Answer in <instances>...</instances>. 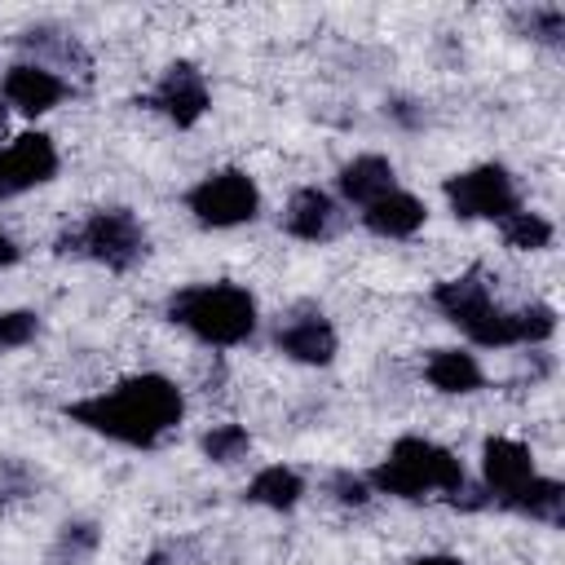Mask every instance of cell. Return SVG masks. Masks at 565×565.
<instances>
[{"label":"cell","mask_w":565,"mask_h":565,"mask_svg":"<svg viewBox=\"0 0 565 565\" xmlns=\"http://www.w3.org/2000/svg\"><path fill=\"white\" fill-rule=\"evenodd\" d=\"M146 106L159 110V115H168L177 128H194V124L207 115V106H212L203 71H199L194 62H172V66L159 75V84H154V93L146 97Z\"/></svg>","instance_id":"8"},{"label":"cell","mask_w":565,"mask_h":565,"mask_svg":"<svg viewBox=\"0 0 565 565\" xmlns=\"http://www.w3.org/2000/svg\"><path fill=\"white\" fill-rule=\"evenodd\" d=\"M335 225H340V207H335V199H331L327 190H318V185L296 190L291 203H287V212H282V230H287L291 238H305V243L331 238Z\"/></svg>","instance_id":"13"},{"label":"cell","mask_w":565,"mask_h":565,"mask_svg":"<svg viewBox=\"0 0 565 565\" xmlns=\"http://www.w3.org/2000/svg\"><path fill=\"white\" fill-rule=\"evenodd\" d=\"M446 203L463 221H503L516 212V185L503 163H477L446 181Z\"/></svg>","instance_id":"7"},{"label":"cell","mask_w":565,"mask_h":565,"mask_svg":"<svg viewBox=\"0 0 565 565\" xmlns=\"http://www.w3.org/2000/svg\"><path fill=\"white\" fill-rule=\"evenodd\" d=\"M300 494H305L300 472H291V468H282V463L260 468V472L252 477V486H247V499H252V503H260V508H274V512L296 508V503H300Z\"/></svg>","instance_id":"17"},{"label":"cell","mask_w":565,"mask_h":565,"mask_svg":"<svg viewBox=\"0 0 565 565\" xmlns=\"http://www.w3.org/2000/svg\"><path fill=\"white\" fill-rule=\"evenodd\" d=\"M185 207L194 212L199 225L207 230H234L243 221H252L260 212V190L247 172L238 168H221L212 177H203L190 194H185Z\"/></svg>","instance_id":"6"},{"label":"cell","mask_w":565,"mask_h":565,"mask_svg":"<svg viewBox=\"0 0 565 565\" xmlns=\"http://www.w3.org/2000/svg\"><path fill=\"white\" fill-rule=\"evenodd\" d=\"M481 477H486V494L508 508L539 472H534V455L530 446H521L516 437H490L481 446Z\"/></svg>","instance_id":"10"},{"label":"cell","mask_w":565,"mask_h":565,"mask_svg":"<svg viewBox=\"0 0 565 565\" xmlns=\"http://www.w3.org/2000/svg\"><path fill=\"white\" fill-rule=\"evenodd\" d=\"M331 490H335L340 503H353V508L371 499V481H366V477H353V472H335V477H331Z\"/></svg>","instance_id":"23"},{"label":"cell","mask_w":565,"mask_h":565,"mask_svg":"<svg viewBox=\"0 0 565 565\" xmlns=\"http://www.w3.org/2000/svg\"><path fill=\"white\" fill-rule=\"evenodd\" d=\"M424 216H428L424 203L406 190H388V194H380L375 203L362 207V225L380 238H411L424 225Z\"/></svg>","instance_id":"14"},{"label":"cell","mask_w":565,"mask_h":565,"mask_svg":"<svg viewBox=\"0 0 565 565\" xmlns=\"http://www.w3.org/2000/svg\"><path fill=\"white\" fill-rule=\"evenodd\" d=\"M415 565H463V561H459V556H441V552H437V556H419Z\"/></svg>","instance_id":"25"},{"label":"cell","mask_w":565,"mask_h":565,"mask_svg":"<svg viewBox=\"0 0 565 565\" xmlns=\"http://www.w3.org/2000/svg\"><path fill=\"white\" fill-rule=\"evenodd\" d=\"M433 305L481 349H508V344H543L556 331L552 305H525V309H503L481 278V269H468L433 291Z\"/></svg>","instance_id":"2"},{"label":"cell","mask_w":565,"mask_h":565,"mask_svg":"<svg viewBox=\"0 0 565 565\" xmlns=\"http://www.w3.org/2000/svg\"><path fill=\"white\" fill-rule=\"evenodd\" d=\"M512 512H521V516H534V521H561V508H565V490H561V481H552V477H534L512 503H508Z\"/></svg>","instance_id":"18"},{"label":"cell","mask_w":565,"mask_h":565,"mask_svg":"<svg viewBox=\"0 0 565 565\" xmlns=\"http://www.w3.org/2000/svg\"><path fill=\"white\" fill-rule=\"evenodd\" d=\"M35 331H40V318H35L31 309H9V313H0V349H22V344L35 340Z\"/></svg>","instance_id":"21"},{"label":"cell","mask_w":565,"mask_h":565,"mask_svg":"<svg viewBox=\"0 0 565 565\" xmlns=\"http://www.w3.org/2000/svg\"><path fill=\"white\" fill-rule=\"evenodd\" d=\"M366 481H371V490L393 494V499H424V494L459 499L468 486L463 463L428 437H397L393 450L371 468Z\"/></svg>","instance_id":"4"},{"label":"cell","mask_w":565,"mask_h":565,"mask_svg":"<svg viewBox=\"0 0 565 565\" xmlns=\"http://www.w3.org/2000/svg\"><path fill=\"white\" fill-rule=\"evenodd\" d=\"M530 35L556 44V40L565 35V13H561L556 4H547V9H530Z\"/></svg>","instance_id":"22"},{"label":"cell","mask_w":565,"mask_h":565,"mask_svg":"<svg viewBox=\"0 0 565 565\" xmlns=\"http://www.w3.org/2000/svg\"><path fill=\"white\" fill-rule=\"evenodd\" d=\"M62 252H79L106 269H132L146 256V230L128 207H97L79 230L62 234Z\"/></svg>","instance_id":"5"},{"label":"cell","mask_w":565,"mask_h":565,"mask_svg":"<svg viewBox=\"0 0 565 565\" xmlns=\"http://www.w3.org/2000/svg\"><path fill=\"white\" fill-rule=\"evenodd\" d=\"M388 190H397V172H393V163L384 154H358V159H349L340 168V194L349 203H358V207L375 203Z\"/></svg>","instance_id":"15"},{"label":"cell","mask_w":565,"mask_h":565,"mask_svg":"<svg viewBox=\"0 0 565 565\" xmlns=\"http://www.w3.org/2000/svg\"><path fill=\"white\" fill-rule=\"evenodd\" d=\"M499 234H503V243L508 247H516V252H539V247H547L552 243V221H543L539 212H508L503 221H499Z\"/></svg>","instance_id":"19"},{"label":"cell","mask_w":565,"mask_h":565,"mask_svg":"<svg viewBox=\"0 0 565 565\" xmlns=\"http://www.w3.org/2000/svg\"><path fill=\"white\" fill-rule=\"evenodd\" d=\"M0 93H4V102H9L13 110H22V115H44V110H53V106L66 97V84H62V75H53V71L40 66V62H18V66L4 71Z\"/></svg>","instance_id":"11"},{"label":"cell","mask_w":565,"mask_h":565,"mask_svg":"<svg viewBox=\"0 0 565 565\" xmlns=\"http://www.w3.org/2000/svg\"><path fill=\"white\" fill-rule=\"evenodd\" d=\"M53 172H57V150L44 132H22L9 146H0V199L53 181Z\"/></svg>","instance_id":"9"},{"label":"cell","mask_w":565,"mask_h":565,"mask_svg":"<svg viewBox=\"0 0 565 565\" xmlns=\"http://www.w3.org/2000/svg\"><path fill=\"white\" fill-rule=\"evenodd\" d=\"M66 415L75 424H84L97 437H110L119 446H137L150 450L159 446V437H168L181 415H185V397L168 375H128L106 393H93L84 402H71Z\"/></svg>","instance_id":"1"},{"label":"cell","mask_w":565,"mask_h":565,"mask_svg":"<svg viewBox=\"0 0 565 565\" xmlns=\"http://www.w3.org/2000/svg\"><path fill=\"white\" fill-rule=\"evenodd\" d=\"M252 450V437L243 424H216L212 433H203V455L212 463H238Z\"/></svg>","instance_id":"20"},{"label":"cell","mask_w":565,"mask_h":565,"mask_svg":"<svg viewBox=\"0 0 565 565\" xmlns=\"http://www.w3.org/2000/svg\"><path fill=\"white\" fill-rule=\"evenodd\" d=\"M0 132H4V106H0Z\"/></svg>","instance_id":"26"},{"label":"cell","mask_w":565,"mask_h":565,"mask_svg":"<svg viewBox=\"0 0 565 565\" xmlns=\"http://www.w3.org/2000/svg\"><path fill=\"white\" fill-rule=\"evenodd\" d=\"M424 375H428V384H433L437 393H477V388H481V366H477V358L463 353V349H437V353L428 358Z\"/></svg>","instance_id":"16"},{"label":"cell","mask_w":565,"mask_h":565,"mask_svg":"<svg viewBox=\"0 0 565 565\" xmlns=\"http://www.w3.org/2000/svg\"><path fill=\"white\" fill-rule=\"evenodd\" d=\"M18 256H22V252H18V243H13V238L0 230V269H4V265H13Z\"/></svg>","instance_id":"24"},{"label":"cell","mask_w":565,"mask_h":565,"mask_svg":"<svg viewBox=\"0 0 565 565\" xmlns=\"http://www.w3.org/2000/svg\"><path fill=\"white\" fill-rule=\"evenodd\" d=\"M274 344L291 358V362H309V366H327L335 358V327L318 313V309H305V313H291Z\"/></svg>","instance_id":"12"},{"label":"cell","mask_w":565,"mask_h":565,"mask_svg":"<svg viewBox=\"0 0 565 565\" xmlns=\"http://www.w3.org/2000/svg\"><path fill=\"white\" fill-rule=\"evenodd\" d=\"M168 318L212 349L243 344L256 331V300L238 282H194L168 296Z\"/></svg>","instance_id":"3"}]
</instances>
